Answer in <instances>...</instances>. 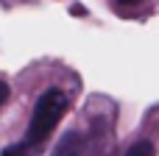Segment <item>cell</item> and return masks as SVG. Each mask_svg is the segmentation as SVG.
Segmentation results:
<instances>
[{"mask_svg":"<svg viewBox=\"0 0 159 156\" xmlns=\"http://www.w3.org/2000/svg\"><path fill=\"white\" fill-rule=\"evenodd\" d=\"M6 100H8V84H6V81H0V106H3Z\"/></svg>","mask_w":159,"mask_h":156,"instance_id":"5","label":"cell"},{"mask_svg":"<svg viewBox=\"0 0 159 156\" xmlns=\"http://www.w3.org/2000/svg\"><path fill=\"white\" fill-rule=\"evenodd\" d=\"M50 156H84V137L78 131H67L56 142V148H53Z\"/></svg>","mask_w":159,"mask_h":156,"instance_id":"2","label":"cell"},{"mask_svg":"<svg viewBox=\"0 0 159 156\" xmlns=\"http://www.w3.org/2000/svg\"><path fill=\"white\" fill-rule=\"evenodd\" d=\"M126 156H157V148H154V142H148V140H140V142H134Z\"/></svg>","mask_w":159,"mask_h":156,"instance_id":"3","label":"cell"},{"mask_svg":"<svg viewBox=\"0 0 159 156\" xmlns=\"http://www.w3.org/2000/svg\"><path fill=\"white\" fill-rule=\"evenodd\" d=\"M0 156H28V145H25V142H20V145H8Z\"/></svg>","mask_w":159,"mask_h":156,"instance_id":"4","label":"cell"},{"mask_svg":"<svg viewBox=\"0 0 159 156\" xmlns=\"http://www.w3.org/2000/svg\"><path fill=\"white\" fill-rule=\"evenodd\" d=\"M67 106H70V100H67V95L61 89H56V87L45 89L39 95V100H36V106H34V114H31V123H28V131H25V145L39 148L50 137V131L59 126Z\"/></svg>","mask_w":159,"mask_h":156,"instance_id":"1","label":"cell"},{"mask_svg":"<svg viewBox=\"0 0 159 156\" xmlns=\"http://www.w3.org/2000/svg\"><path fill=\"white\" fill-rule=\"evenodd\" d=\"M117 3H120V6H137L140 0H117Z\"/></svg>","mask_w":159,"mask_h":156,"instance_id":"6","label":"cell"}]
</instances>
